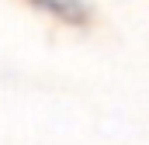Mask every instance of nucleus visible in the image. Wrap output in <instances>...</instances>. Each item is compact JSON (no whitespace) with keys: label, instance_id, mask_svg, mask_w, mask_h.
<instances>
[{"label":"nucleus","instance_id":"obj_1","mask_svg":"<svg viewBox=\"0 0 149 145\" xmlns=\"http://www.w3.org/2000/svg\"><path fill=\"white\" fill-rule=\"evenodd\" d=\"M42 3H45V7H52L56 14H66V17H73V21L83 14V7H76L73 0H42Z\"/></svg>","mask_w":149,"mask_h":145}]
</instances>
